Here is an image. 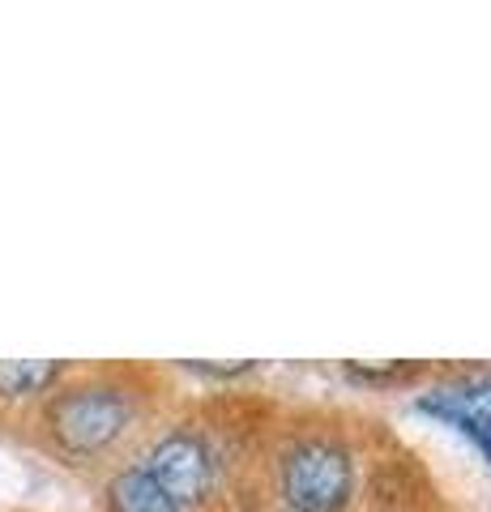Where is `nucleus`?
Wrapping results in <instances>:
<instances>
[{"label":"nucleus","mask_w":491,"mask_h":512,"mask_svg":"<svg viewBox=\"0 0 491 512\" xmlns=\"http://www.w3.org/2000/svg\"><path fill=\"white\" fill-rule=\"evenodd\" d=\"M47 431L52 440L73 457H94L103 448H112L133 423V397L116 389V384L90 380V384H73L60 389L47 402Z\"/></svg>","instance_id":"obj_1"},{"label":"nucleus","mask_w":491,"mask_h":512,"mask_svg":"<svg viewBox=\"0 0 491 512\" xmlns=\"http://www.w3.org/2000/svg\"><path fill=\"white\" fill-rule=\"evenodd\" d=\"M278 487L291 512H338L351 500L355 466L334 440H299L282 457Z\"/></svg>","instance_id":"obj_2"},{"label":"nucleus","mask_w":491,"mask_h":512,"mask_svg":"<svg viewBox=\"0 0 491 512\" xmlns=\"http://www.w3.org/2000/svg\"><path fill=\"white\" fill-rule=\"evenodd\" d=\"M158 487H163L180 508L201 504L214 487V457L193 431H167L150 444V453L137 461Z\"/></svg>","instance_id":"obj_3"},{"label":"nucleus","mask_w":491,"mask_h":512,"mask_svg":"<svg viewBox=\"0 0 491 512\" xmlns=\"http://www.w3.org/2000/svg\"><path fill=\"white\" fill-rule=\"evenodd\" d=\"M419 414H432V419L457 427L462 436H479V431L491 427V376L479 380H462V384H449V389H436V393H423L419 397Z\"/></svg>","instance_id":"obj_4"},{"label":"nucleus","mask_w":491,"mask_h":512,"mask_svg":"<svg viewBox=\"0 0 491 512\" xmlns=\"http://www.w3.org/2000/svg\"><path fill=\"white\" fill-rule=\"evenodd\" d=\"M107 504H112V512H184L141 466L120 470L107 483Z\"/></svg>","instance_id":"obj_5"},{"label":"nucleus","mask_w":491,"mask_h":512,"mask_svg":"<svg viewBox=\"0 0 491 512\" xmlns=\"http://www.w3.org/2000/svg\"><path fill=\"white\" fill-rule=\"evenodd\" d=\"M65 376V363L56 359H0V397L22 402V397H39Z\"/></svg>","instance_id":"obj_6"},{"label":"nucleus","mask_w":491,"mask_h":512,"mask_svg":"<svg viewBox=\"0 0 491 512\" xmlns=\"http://www.w3.org/2000/svg\"><path fill=\"white\" fill-rule=\"evenodd\" d=\"M474 444H479V448H483V457L491 461V427H487V431H479V436H474Z\"/></svg>","instance_id":"obj_7"}]
</instances>
